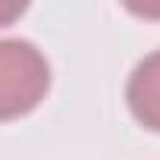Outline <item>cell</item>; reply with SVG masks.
Segmentation results:
<instances>
[{"instance_id": "obj_1", "label": "cell", "mask_w": 160, "mask_h": 160, "mask_svg": "<svg viewBox=\"0 0 160 160\" xmlns=\"http://www.w3.org/2000/svg\"><path fill=\"white\" fill-rule=\"evenodd\" d=\"M47 82V63L28 41H0V119L35 110Z\"/></svg>"}, {"instance_id": "obj_3", "label": "cell", "mask_w": 160, "mask_h": 160, "mask_svg": "<svg viewBox=\"0 0 160 160\" xmlns=\"http://www.w3.org/2000/svg\"><path fill=\"white\" fill-rule=\"evenodd\" d=\"M25 10V3H0V25H7L10 19H16Z\"/></svg>"}, {"instance_id": "obj_2", "label": "cell", "mask_w": 160, "mask_h": 160, "mask_svg": "<svg viewBox=\"0 0 160 160\" xmlns=\"http://www.w3.org/2000/svg\"><path fill=\"white\" fill-rule=\"evenodd\" d=\"M129 107L135 119L160 132V50L138 63L129 78Z\"/></svg>"}]
</instances>
